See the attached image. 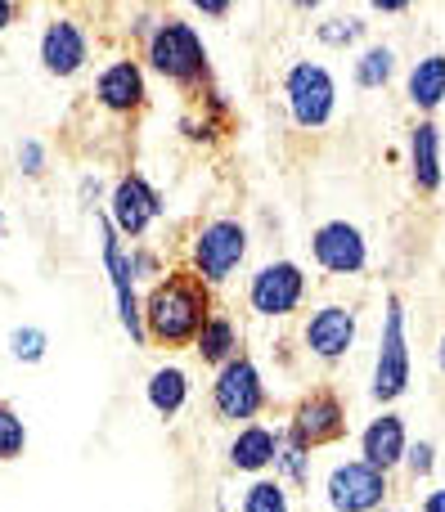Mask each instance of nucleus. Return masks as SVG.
<instances>
[{"label":"nucleus","instance_id":"1","mask_svg":"<svg viewBox=\"0 0 445 512\" xmlns=\"http://www.w3.org/2000/svg\"><path fill=\"white\" fill-rule=\"evenodd\" d=\"M212 319V301H207V288L198 274L176 270L149 292L144 301V333L162 346H185L198 342V333Z\"/></svg>","mask_w":445,"mask_h":512},{"label":"nucleus","instance_id":"2","mask_svg":"<svg viewBox=\"0 0 445 512\" xmlns=\"http://www.w3.org/2000/svg\"><path fill=\"white\" fill-rule=\"evenodd\" d=\"M149 63L162 72L167 81H180V86H194L207 72V50L198 41V32L180 18H167L149 32Z\"/></svg>","mask_w":445,"mask_h":512},{"label":"nucleus","instance_id":"3","mask_svg":"<svg viewBox=\"0 0 445 512\" xmlns=\"http://www.w3.org/2000/svg\"><path fill=\"white\" fill-rule=\"evenodd\" d=\"M243 252H248V230L239 221H212L194 234V274L203 283H225L234 270H239Z\"/></svg>","mask_w":445,"mask_h":512},{"label":"nucleus","instance_id":"4","mask_svg":"<svg viewBox=\"0 0 445 512\" xmlns=\"http://www.w3.org/2000/svg\"><path fill=\"white\" fill-rule=\"evenodd\" d=\"M99 234H104V270H108V283H113V297H117V319H122V328L131 333L135 346L149 342V333H144V306L140 297H135V274H131V256L122 252V243H117V230L113 221H99Z\"/></svg>","mask_w":445,"mask_h":512},{"label":"nucleus","instance_id":"5","mask_svg":"<svg viewBox=\"0 0 445 512\" xmlns=\"http://www.w3.org/2000/svg\"><path fill=\"white\" fill-rule=\"evenodd\" d=\"M212 405L225 423H243V418L261 414L266 405V387H261V373L252 360H230L212 382Z\"/></svg>","mask_w":445,"mask_h":512},{"label":"nucleus","instance_id":"6","mask_svg":"<svg viewBox=\"0 0 445 512\" xmlns=\"http://www.w3.org/2000/svg\"><path fill=\"white\" fill-rule=\"evenodd\" d=\"M410 387V351H405V310L401 301H387V324L383 342H378V364H374V396L396 400Z\"/></svg>","mask_w":445,"mask_h":512},{"label":"nucleus","instance_id":"7","mask_svg":"<svg viewBox=\"0 0 445 512\" xmlns=\"http://www.w3.org/2000/svg\"><path fill=\"white\" fill-rule=\"evenodd\" d=\"M158 216H162V198L144 176H122L113 185V198H108V221H113L117 234L140 239Z\"/></svg>","mask_w":445,"mask_h":512},{"label":"nucleus","instance_id":"8","mask_svg":"<svg viewBox=\"0 0 445 512\" xmlns=\"http://www.w3.org/2000/svg\"><path fill=\"white\" fill-rule=\"evenodd\" d=\"M288 108H293V122L315 131V126L329 122L333 113V77L320 63H297L288 72Z\"/></svg>","mask_w":445,"mask_h":512},{"label":"nucleus","instance_id":"9","mask_svg":"<svg viewBox=\"0 0 445 512\" xmlns=\"http://www.w3.org/2000/svg\"><path fill=\"white\" fill-rule=\"evenodd\" d=\"M306 292V274L297 270L293 261H275V265H261L257 274H252V310L257 315H293L297 301H302Z\"/></svg>","mask_w":445,"mask_h":512},{"label":"nucleus","instance_id":"10","mask_svg":"<svg viewBox=\"0 0 445 512\" xmlns=\"http://www.w3.org/2000/svg\"><path fill=\"white\" fill-rule=\"evenodd\" d=\"M90 59V36L77 18H50L41 32V68L50 77H77Z\"/></svg>","mask_w":445,"mask_h":512},{"label":"nucleus","instance_id":"11","mask_svg":"<svg viewBox=\"0 0 445 512\" xmlns=\"http://www.w3.org/2000/svg\"><path fill=\"white\" fill-rule=\"evenodd\" d=\"M387 499V472L369 463H342L329 477V504L338 512H374Z\"/></svg>","mask_w":445,"mask_h":512},{"label":"nucleus","instance_id":"12","mask_svg":"<svg viewBox=\"0 0 445 512\" xmlns=\"http://www.w3.org/2000/svg\"><path fill=\"white\" fill-rule=\"evenodd\" d=\"M315 261L333 274H360L369 261V248H365V234L347 221H329L320 225L315 234Z\"/></svg>","mask_w":445,"mask_h":512},{"label":"nucleus","instance_id":"13","mask_svg":"<svg viewBox=\"0 0 445 512\" xmlns=\"http://www.w3.org/2000/svg\"><path fill=\"white\" fill-rule=\"evenodd\" d=\"M347 432V414H342L338 396H329V391H315V396H306L302 405H297L293 414V436L311 450V445H324V441H338V436Z\"/></svg>","mask_w":445,"mask_h":512},{"label":"nucleus","instance_id":"14","mask_svg":"<svg viewBox=\"0 0 445 512\" xmlns=\"http://www.w3.org/2000/svg\"><path fill=\"white\" fill-rule=\"evenodd\" d=\"M356 342V310L347 306H320L306 319V346H311L320 360H338L351 351Z\"/></svg>","mask_w":445,"mask_h":512},{"label":"nucleus","instance_id":"15","mask_svg":"<svg viewBox=\"0 0 445 512\" xmlns=\"http://www.w3.org/2000/svg\"><path fill=\"white\" fill-rule=\"evenodd\" d=\"M144 95H149V90H144V72L135 59L108 63L95 81V99L108 113H135V108H144Z\"/></svg>","mask_w":445,"mask_h":512},{"label":"nucleus","instance_id":"16","mask_svg":"<svg viewBox=\"0 0 445 512\" xmlns=\"http://www.w3.org/2000/svg\"><path fill=\"white\" fill-rule=\"evenodd\" d=\"M405 454H410V445H405V423H401V418H396V414L374 418V423H369V432H365V463H369V468L387 472V468H396Z\"/></svg>","mask_w":445,"mask_h":512},{"label":"nucleus","instance_id":"17","mask_svg":"<svg viewBox=\"0 0 445 512\" xmlns=\"http://www.w3.org/2000/svg\"><path fill=\"white\" fill-rule=\"evenodd\" d=\"M410 162H414V185L423 189V194H432V189L441 185V135L432 122H419L410 135Z\"/></svg>","mask_w":445,"mask_h":512},{"label":"nucleus","instance_id":"18","mask_svg":"<svg viewBox=\"0 0 445 512\" xmlns=\"http://www.w3.org/2000/svg\"><path fill=\"white\" fill-rule=\"evenodd\" d=\"M275 450H279V432H270V427H243L230 445V463L239 472H261L266 463H275Z\"/></svg>","mask_w":445,"mask_h":512},{"label":"nucleus","instance_id":"19","mask_svg":"<svg viewBox=\"0 0 445 512\" xmlns=\"http://www.w3.org/2000/svg\"><path fill=\"white\" fill-rule=\"evenodd\" d=\"M441 99H445V54H428V59H419L410 72V104L437 108Z\"/></svg>","mask_w":445,"mask_h":512},{"label":"nucleus","instance_id":"20","mask_svg":"<svg viewBox=\"0 0 445 512\" xmlns=\"http://www.w3.org/2000/svg\"><path fill=\"white\" fill-rule=\"evenodd\" d=\"M189 400V378L185 369H153L149 378V405L158 409L162 418H176Z\"/></svg>","mask_w":445,"mask_h":512},{"label":"nucleus","instance_id":"21","mask_svg":"<svg viewBox=\"0 0 445 512\" xmlns=\"http://www.w3.org/2000/svg\"><path fill=\"white\" fill-rule=\"evenodd\" d=\"M198 355H203L207 364H230V360H239V355H234V346H239V333H234V324L230 319H221V315H212L207 319V328L203 333H198Z\"/></svg>","mask_w":445,"mask_h":512},{"label":"nucleus","instance_id":"22","mask_svg":"<svg viewBox=\"0 0 445 512\" xmlns=\"http://www.w3.org/2000/svg\"><path fill=\"white\" fill-rule=\"evenodd\" d=\"M396 72V54L387 50V45H374V50H365V59L356 63V81L365 90H374V86H387V77Z\"/></svg>","mask_w":445,"mask_h":512},{"label":"nucleus","instance_id":"23","mask_svg":"<svg viewBox=\"0 0 445 512\" xmlns=\"http://www.w3.org/2000/svg\"><path fill=\"white\" fill-rule=\"evenodd\" d=\"M275 468L284 472L293 486H306V477H311V468H306V445L297 441L293 432L279 436V450H275Z\"/></svg>","mask_w":445,"mask_h":512},{"label":"nucleus","instance_id":"24","mask_svg":"<svg viewBox=\"0 0 445 512\" xmlns=\"http://www.w3.org/2000/svg\"><path fill=\"white\" fill-rule=\"evenodd\" d=\"M23 450H27V427H23V418H18L9 405H0V463L18 459Z\"/></svg>","mask_w":445,"mask_h":512},{"label":"nucleus","instance_id":"25","mask_svg":"<svg viewBox=\"0 0 445 512\" xmlns=\"http://www.w3.org/2000/svg\"><path fill=\"white\" fill-rule=\"evenodd\" d=\"M45 346H50V337H45L41 328H14V333H9V355L23 364H41Z\"/></svg>","mask_w":445,"mask_h":512},{"label":"nucleus","instance_id":"26","mask_svg":"<svg viewBox=\"0 0 445 512\" xmlns=\"http://www.w3.org/2000/svg\"><path fill=\"white\" fill-rule=\"evenodd\" d=\"M243 512H288V495L279 481H257L243 499Z\"/></svg>","mask_w":445,"mask_h":512},{"label":"nucleus","instance_id":"27","mask_svg":"<svg viewBox=\"0 0 445 512\" xmlns=\"http://www.w3.org/2000/svg\"><path fill=\"white\" fill-rule=\"evenodd\" d=\"M360 32H365V23L360 18H329V23H320V41L324 45H351V41H360Z\"/></svg>","mask_w":445,"mask_h":512},{"label":"nucleus","instance_id":"28","mask_svg":"<svg viewBox=\"0 0 445 512\" xmlns=\"http://www.w3.org/2000/svg\"><path fill=\"white\" fill-rule=\"evenodd\" d=\"M18 167H23V176H41L45 171V149L36 140H23L18 144Z\"/></svg>","mask_w":445,"mask_h":512},{"label":"nucleus","instance_id":"29","mask_svg":"<svg viewBox=\"0 0 445 512\" xmlns=\"http://www.w3.org/2000/svg\"><path fill=\"white\" fill-rule=\"evenodd\" d=\"M432 454H437V450H432L428 441H419L410 454H405V459H410V472H414V477H428V472H432Z\"/></svg>","mask_w":445,"mask_h":512},{"label":"nucleus","instance_id":"30","mask_svg":"<svg viewBox=\"0 0 445 512\" xmlns=\"http://www.w3.org/2000/svg\"><path fill=\"white\" fill-rule=\"evenodd\" d=\"M153 270H158V256H149V252H131V274H135V279H149Z\"/></svg>","mask_w":445,"mask_h":512},{"label":"nucleus","instance_id":"31","mask_svg":"<svg viewBox=\"0 0 445 512\" xmlns=\"http://www.w3.org/2000/svg\"><path fill=\"white\" fill-rule=\"evenodd\" d=\"M9 23H18V5L14 0H0V32H5Z\"/></svg>","mask_w":445,"mask_h":512},{"label":"nucleus","instance_id":"32","mask_svg":"<svg viewBox=\"0 0 445 512\" xmlns=\"http://www.w3.org/2000/svg\"><path fill=\"white\" fill-rule=\"evenodd\" d=\"M198 9H203L207 18H225V14H230V5H225V0H203Z\"/></svg>","mask_w":445,"mask_h":512},{"label":"nucleus","instance_id":"33","mask_svg":"<svg viewBox=\"0 0 445 512\" xmlns=\"http://www.w3.org/2000/svg\"><path fill=\"white\" fill-rule=\"evenodd\" d=\"M423 512H445V490H432L428 504H423Z\"/></svg>","mask_w":445,"mask_h":512},{"label":"nucleus","instance_id":"34","mask_svg":"<svg viewBox=\"0 0 445 512\" xmlns=\"http://www.w3.org/2000/svg\"><path fill=\"white\" fill-rule=\"evenodd\" d=\"M81 198H86V203L90 198H99V180H81Z\"/></svg>","mask_w":445,"mask_h":512},{"label":"nucleus","instance_id":"35","mask_svg":"<svg viewBox=\"0 0 445 512\" xmlns=\"http://www.w3.org/2000/svg\"><path fill=\"white\" fill-rule=\"evenodd\" d=\"M378 9H383V14H401L405 5H401V0H378Z\"/></svg>","mask_w":445,"mask_h":512},{"label":"nucleus","instance_id":"36","mask_svg":"<svg viewBox=\"0 0 445 512\" xmlns=\"http://www.w3.org/2000/svg\"><path fill=\"white\" fill-rule=\"evenodd\" d=\"M437 364H441V373H445V337H441V346H437Z\"/></svg>","mask_w":445,"mask_h":512},{"label":"nucleus","instance_id":"37","mask_svg":"<svg viewBox=\"0 0 445 512\" xmlns=\"http://www.w3.org/2000/svg\"><path fill=\"white\" fill-rule=\"evenodd\" d=\"M0 234H5V212H0Z\"/></svg>","mask_w":445,"mask_h":512}]
</instances>
